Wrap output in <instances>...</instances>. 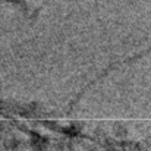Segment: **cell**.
<instances>
[{"label":"cell","instance_id":"6da1fadb","mask_svg":"<svg viewBox=\"0 0 151 151\" xmlns=\"http://www.w3.org/2000/svg\"><path fill=\"white\" fill-rule=\"evenodd\" d=\"M47 139L40 137V135H34L32 139H31V145L35 148V150H46L47 148Z\"/></svg>","mask_w":151,"mask_h":151}]
</instances>
